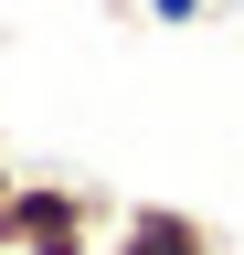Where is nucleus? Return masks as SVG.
Here are the masks:
<instances>
[{"instance_id": "obj_1", "label": "nucleus", "mask_w": 244, "mask_h": 255, "mask_svg": "<svg viewBox=\"0 0 244 255\" xmlns=\"http://www.w3.org/2000/svg\"><path fill=\"white\" fill-rule=\"evenodd\" d=\"M117 234V202L96 181H11L0 191V255H96Z\"/></svg>"}, {"instance_id": "obj_2", "label": "nucleus", "mask_w": 244, "mask_h": 255, "mask_svg": "<svg viewBox=\"0 0 244 255\" xmlns=\"http://www.w3.org/2000/svg\"><path fill=\"white\" fill-rule=\"evenodd\" d=\"M106 255H223V234L202 213H180V202H117Z\"/></svg>"}, {"instance_id": "obj_3", "label": "nucleus", "mask_w": 244, "mask_h": 255, "mask_svg": "<svg viewBox=\"0 0 244 255\" xmlns=\"http://www.w3.org/2000/svg\"><path fill=\"white\" fill-rule=\"evenodd\" d=\"M202 11H212V0H138V21H160V32H191Z\"/></svg>"}]
</instances>
